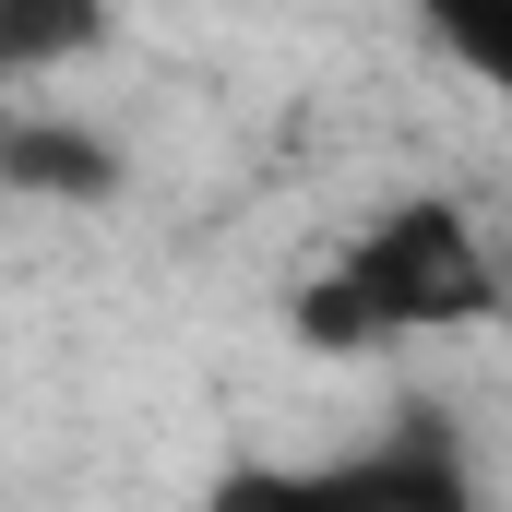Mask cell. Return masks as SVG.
Wrapping results in <instances>:
<instances>
[{
    "instance_id": "1",
    "label": "cell",
    "mask_w": 512,
    "mask_h": 512,
    "mask_svg": "<svg viewBox=\"0 0 512 512\" xmlns=\"http://www.w3.org/2000/svg\"><path fill=\"white\" fill-rule=\"evenodd\" d=\"M489 298H501V262L477 239V215L441 203V191H417V203H393L382 227L298 298V334L334 346V358H370V346H405V334L489 322Z\"/></svg>"
},
{
    "instance_id": "2",
    "label": "cell",
    "mask_w": 512,
    "mask_h": 512,
    "mask_svg": "<svg viewBox=\"0 0 512 512\" xmlns=\"http://www.w3.org/2000/svg\"><path fill=\"white\" fill-rule=\"evenodd\" d=\"M203 512H489V501L441 417H393L382 441L322 453V465H239Z\"/></svg>"
},
{
    "instance_id": "3",
    "label": "cell",
    "mask_w": 512,
    "mask_h": 512,
    "mask_svg": "<svg viewBox=\"0 0 512 512\" xmlns=\"http://www.w3.org/2000/svg\"><path fill=\"white\" fill-rule=\"evenodd\" d=\"M0 191L96 203V191H120V155H108L96 131H60V120H0Z\"/></svg>"
},
{
    "instance_id": "4",
    "label": "cell",
    "mask_w": 512,
    "mask_h": 512,
    "mask_svg": "<svg viewBox=\"0 0 512 512\" xmlns=\"http://www.w3.org/2000/svg\"><path fill=\"white\" fill-rule=\"evenodd\" d=\"M108 36V0H0V84H36Z\"/></svg>"
},
{
    "instance_id": "5",
    "label": "cell",
    "mask_w": 512,
    "mask_h": 512,
    "mask_svg": "<svg viewBox=\"0 0 512 512\" xmlns=\"http://www.w3.org/2000/svg\"><path fill=\"white\" fill-rule=\"evenodd\" d=\"M417 24H429L489 96H512V0H417Z\"/></svg>"
}]
</instances>
